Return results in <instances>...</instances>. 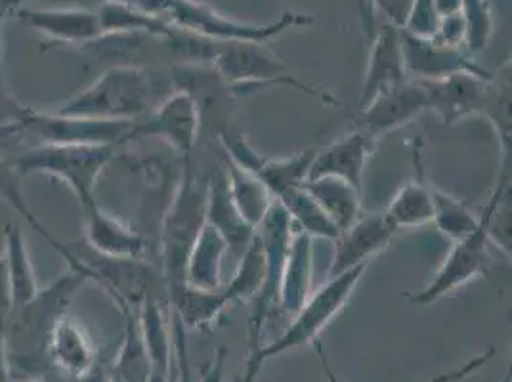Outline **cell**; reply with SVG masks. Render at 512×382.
Instances as JSON below:
<instances>
[{"label":"cell","mask_w":512,"mask_h":382,"mask_svg":"<svg viewBox=\"0 0 512 382\" xmlns=\"http://www.w3.org/2000/svg\"><path fill=\"white\" fill-rule=\"evenodd\" d=\"M88 283L85 274L69 268L48 287L12 314L4 323V346L14 373H35L48 361V340L56 321L65 316L71 300Z\"/></svg>","instance_id":"cell-1"},{"label":"cell","mask_w":512,"mask_h":382,"mask_svg":"<svg viewBox=\"0 0 512 382\" xmlns=\"http://www.w3.org/2000/svg\"><path fill=\"white\" fill-rule=\"evenodd\" d=\"M369 266L371 264H362L350 272L329 277V281L323 283L320 289L314 291L304 302V306L293 316L291 325L285 329V333L278 340L266 346L262 344L253 352H249L243 382H256V377L266 361L281 354H287L291 350H299L302 346H308L318 339L321 331L346 308L356 287L367 274Z\"/></svg>","instance_id":"cell-2"},{"label":"cell","mask_w":512,"mask_h":382,"mask_svg":"<svg viewBox=\"0 0 512 382\" xmlns=\"http://www.w3.org/2000/svg\"><path fill=\"white\" fill-rule=\"evenodd\" d=\"M205 203L207 178L203 182L197 178L188 157L161 228V276L169 300L186 287V262L195 237L205 226Z\"/></svg>","instance_id":"cell-3"},{"label":"cell","mask_w":512,"mask_h":382,"mask_svg":"<svg viewBox=\"0 0 512 382\" xmlns=\"http://www.w3.org/2000/svg\"><path fill=\"white\" fill-rule=\"evenodd\" d=\"M153 79L146 67L113 65L71 96L56 113L98 121H140L151 111Z\"/></svg>","instance_id":"cell-4"},{"label":"cell","mask_w":512,"mask_h":382,"mask_svg":"<svg viewBox=\"0 0 512 382\" xmlns=\"http://www.w3.org/2000/svg\"><path fill=\"white\" fill-rule=\"evenodd\" d=\"M214 69L224 83L241 98L256 88L287 86L302 94L316 98L323 104L337 106V100L321 86L306 85L291 71V67L278 58L266 44L220 43Z\"/></svg>","instance_id":"cell-5"},{"label":"cell","mask_w":512,"mask_h":382,"mask_svg":"<svg viewBox=\"0 0 512 382\" xmlns=\"http://www.w3.org/2000/svg\"><path fill=\"white\" fill-rule=\"evenodd\" d=\"M117 151L119 146H37L10 161L23 176L43 174L64 182L77 197L79 207H86L96 201L98 180Z\"/></svg>","instance_id":"cell-6"},{"label":"cell","mask_w":512,"mask_h":382,"mask_svg":"<svg viewBox=\"0 0 512 382\" xmlns=\"http://www.w3.org/2000/svg\"><path fill=\"white\" fill-rule=\"evenodd\" d=\"M67 245L73 256L67 268L83 272L88 283L102 287L125 316L138 314L148 298L157 297V283L163 276L146 258H113L92 251L86 243Z\"/></svg>","instance_id":"cell-7"},{"label":"cell","mask_w":512,"mask_h":382,"mask_svg":"<svg viewBox=\"0 0 512 382\" xmlns=\"http://www.w3.org/2000/svg\"><path fill=\"white\" fill-rule=\"evenodd\" d=\"M167 20L174 27L211 39L214 43L266 44L291 29L312 25L314 16L285 10L276 22L247 23L232 20L199 0H172Z\"/></svg>","instance_id":"cell-8"},{"label":"cell","mask_w":512,"mask_h":382,"mask_svg":"<svg viewBox=\"0 0 512 382\" xmlns=\"http://www.w3.org/2000/svg\"><path fill=\"white\" fill-rule=\"evenodd\" d=\"M29 149L37 146H125L132 121H98L29 107L22 121Z\"/></svg>","instance_id":"cell-9"},{"label":"cell","mask_w":512,"mask_h":382,"mask_svg":"<svg viewBox=\"0 0 512 382\" xmlns=\"http://www.w3.org/2000/svg\"><path fill=\"white\" fill-rule=\"evenodd\" d=\"M293 222L285 209L274 201L270 213L262 220V224L256 228V234L260 237L264 258H266V279L256 297L251 300V318H249V344L251 352L262 344V331L272 312L278 308L279 283L281 272L285 264V256L289 251V243L293 237Z\"/></svg>","instance_id":"cell-10"},{"label":"cell","mask_w":512,"mask_h":382,"mask_svg":"<svg viewBox=\"0 0 512 382\" xmlns=\"http://www.w3.org/2000/svg\"><path fill=\"white\" fill-rule=\"evenodd\" d=\"M490 239L486 214L480 213V226L469 237L451 243V251L444 258L438 272L427 287L419 293L407 295L413 306H430L440 298L455 293L476 277H488L491 270Z\"/></svg>","instance_id":"cell-11"},{"label":"cell","mask_w":512,"mask_h":382,"mask_svg":"<svg viewBox=\"0 0 512 382\" xmlns=\"http://www.w3.org/2000/svg\"><path fill=\"white\" fill-rule=\"evenodd\" d=\"M218 140H220L222 153L230 161H234L237 167L247 170L249 174L255 176L256 180H260L264 188L272 193L274 199H279L287 191L306 184L310 165L316 153L314 149H308L291 157L272 159L262 155L258 149L251 146V142L243 134L235 132L232 128L226 130Z\"/></svg>","instance_id":"cell-12"},{"label":"cell","mask_w":512,"mask_h":382,"mask_svg":"<svg viewBox=\"0 0 512 382\" xmlns=\"http://www.w3.org/2000/svg\"><path fill=\"white\" fill-rule=\"evenodd\" d=\"M201 136V115L192 96L184 90H172L161 104L153 107L142 121H134L125 144L159 138L167 142L176 153L186 159L192 157L193 149Z\"/></svg>","instance_id":"cell-13"},{"label":"cell","mask_w":512,"mask_h":382,"mask_svg":"<svg viewBox=\"0 0 512 382\" xmlns=\"http://www.w3.org/2000/svg\"><path fill=\"white\" fill-rule=\"evenodd\" d=\"M428 111L425 83L407 79L406 83L386 90L369 104L358 107L354 128L379 142L383 136L407 127Z\"/></svg>","instance_id":"cell-14"},{"label":"cell","mask_w":512,"mask_h":382,"mask_svg":"<svg viewBox=\"0 0 512 382\" xmlns=\"http://www.w3.org/2000/svg\"><path fill=\"white\" fill-rule=\"evenodd\" d=\"M396 228L384 213L360 214L348 228H344L333 241V262L329 277L354 270L356 266L371 264L392 243Z\"/></svg>","instance_id":"cell-15"},{"label":"cell","mask_w":512,"mask_h":382,"mask_svg":"<svg viewBox=\"0 0 512 382\" xmlns=\"http://www.w3.org/2000/svg\"><path fill=\"white\" fill-rule=\"evenodd\" d=\"M407 77L413 81H440L455 73H474L490 77L482 65L472 60L467 50L449 48L432 39L413 37L400 29Z\"/></svg>","instance_id":"cell-16"},{"label":"cell","mask_w":512,"mask_h":382,"mask_svg":"<svg viewBox=\"0 0 512 382\" xmlns=\"http://www.w3.org/2000/svg\"><path fill=\"white\" fill-rule=\"evenodd\" d=\"M16 16L25 27L41 33L50 48L56 44L86 46L102 37L98 12L88 8H23Z\"/></svg>","instance_id":"cell-17"},{"label":"cell","mask_w":512,"mask_h":382,"mask_svg":"<svg viewBox=\"0 0 512 382\" xmlns=\"http://www.w3.org/2000/svg\"><path fill=\"white\" fill-rule=\"evenodd\" d=\"M490 77L455 73L440 81H421L427 88L428 111L444 125H455L476 115L480 117Z\"/></svg>","instance_id":"cell-18"},{"label":"cell","mask_w":512,"mask_h":382,"mask_svg":"<svg viewBox=\"0 0 512 382\" xmlns=\"http://www.w3.org/2000/svg\"><path fill=\"white\" fill-rule=\"evenodd\" d=\"M85 220V243L96 253L113 258H146L148 237L117 218L98 201L81 207Z\"/></svg>","instance_id":"cell-19"},{"label":"cell","mask_w":512,"mask_h":382,"mask_svg":"<svg viewBox=\"0 0 512 382\" xmlns=\"http://www.w3.org/2000/svg\"><path fill=\"white\" fill-rule=\"evenodd\" d=\"M407 79L400 29L392 23H384L371 41L358 107L369 104L386 90L406 83Z\"/></svg>","instance_id":"cell-20"},{"label":"cell","mask_w":512,"mask_h":382,"mask_svg":"<svg viewBox=\"0 0 512 382\" xmlns=\"http://www.w3.org/2000/svg\"><path fill=\"white\" fill-rule=\"evenodd\" d=\"M377 144L379 142L371 140L367 134L352 128L341 138L333 140L327 148L314 153L308 178L333 176L362 190L363 172Z\"/></svg>","instance_id":"cell-21"},{"label":"cell","mask_w":512,"mask_h":382,"mask_svg":"<svg viewBox=\"0 0 512 382\" xmlns=\"http://www.w3.org/2000/svg\"><path fill=\"white\" fill-rule=\"evenodd\" d=\"M205 222L224 237L228 249L235 253V256L241 255L255 237V228L243 220V216L235 207L224 167L214 170L207 176Z\"/></svg>","instance_id":"cell-22"},{"label":"cell","mask_w":512,"mask_h":382,"mask_svg":"<svg viewBox=\"0 0 512 382\" xmlns=\"http://www.w3.org/2000/svg\"><path fill=\"white\" fill-rule=\"evenodd\" d=\"M312 277H314V239L295 228L289 243V251L285 256L281 283H279L278 308L283 314L295 316L304 306V302L314 293Z\"/></svg>","instance_id":"cell-23"},{"label":"cell","mask_w":512,"mask_h":382,"mask_svg":"<svg viewBox=\"0 0 512 382\" xmlns=\"http://www.w3.org/2000/svg\"><path fill=\"white\" fill-rule=\"evenodd\" d=\"M48 361L75 379H86L96 367V348L85 327L67 314L56 321L48 340Z\"/></svg>","instance_id":"cell-24"},{"label":"cell","mask_w":512,"mask_h":382,"mask_svg":"<svg viewBox=\"0 0 512 382\" xmlns=\"http://www.w3.org/2000/svg\"><path fill=\"white\" fill-rule=\"evenodd\" d=\"M415 167L417 174L396 191V195L392 197L384 211V216L396 230L423 228L427 224H432V186L428 184L423 174L419 155H415Z\"/></svg>","instance_id":"cell-25"},{"label":"cell","mask_w":512,"mask_h":382,"mask_svg":"<svg viewBox=\"0 0 512 382\" xmlns=\"http://www.w3.org/2000/svg\"><path fill=\"white\" fill-rule=\"evenodd\" d=\"M224 237L205 222L193 241L192 251L186 262V285L201 291H216L222 283V262L228 253Z\"/></svg>","instance_id":"cell-26"},{"label":"cell","mask_w":512,"mask_h":382,"mask_svg":"<svg viewBox=\"0 0 512 382\" xmlns=\"http://www.w3.org/2000/svg\"><path fill=\"white\" fill-rule=\"evenodd\" d=\"M4 260L10 279L12 293V310H18L39 293V281L35 274V266L29 255L27 239L23 235L22 226L10 222L4 226ZM12 314V312H10Z\"/></svg>","instance_id":"cell-27"},{"label":"cell","mask_w":512,"mask_h":382,"mask_svg":"<svg viewBox=\"0 0 512 382\" xmlns=\"http://www.w3.org/2000/svg\"><path fill=\"white\" fill-rule=\"evenodd\" d=\"M480 117L488 119L501 146V172L511 174V62L491 73Z\"/></svg>","instance_id":"cell-28"},{"label":"cell","mask_w":512,"mask_h":382,"mask_svg":"<svg viewBox=\"0 0 512 382\" xmlns=\"http://www.w3.org/2000/svg\"><path fill=\"white\" fill-rule=\"evenodd\" d=\"M304 188L316 199V203L331 218L339 232L348 228L362 214V190L341 178H308Z\"/></svg>","instance_id":"cell-29"},{"label":"cell","mask_w":512,"mask_h":382,"mask_svg":"<svg viewBox=\"0 0 512 382\" xmlns=\"http://www.w3.org/2000/svg\"><path fill=\"white\" fill-rule=\"evenodd\" d=\"M222 159H224L222 167L228 178V188H230L235 207L243 216V220L256 230L266 218V214L270 213L276 199L253 174L237 167L234 161H230L224 153H222Z\"/></svg>","instance_id":"cell-30"},{"label":"cell","mask_w":512,"mask_h":382,"mask_svg":"<svg viewBox=\"0 0 512 382\" xmlns=\"http://www.w3.org/2000/svg\"><path fill=\"white\" fill-rule=\"evenodd\" d=\"M23 178L25 176L20 170L16 169V165L10 159L0 157V201H4L14 213L20 214V218L35 230V234L41 235L44 241L58 255L62 256L67 264H71L73 256L69 251V245L52 234L39 220V216L33 213V209L29 207V203L25 199V193H23Z\"/></svg>","instance_id":"cell-31"},{"label":"cell","mask_w":512,"mask_h":382,"mask_svg":"<svg viewBox=\"0 0 512 382\" xmlns=\"http://www.w3.org/2000/svg\"><path fill=\"white\" fill-rule=\"evenodd\" d=\"M169 302H171L174 319L184 329H195V331L211 327L214 321L222 316V312L228 306H232L222 287L216 291H201L186 285Z\"/></svg>","instance_id":"cell-32"},{"label":"cell","mask_w":512,"mask_h":382,"mask_svg":"<svg viewBox=\"0 0 512 382\" xmlns=\"http://www.w3.org/2000/svg\"><path fill=\"white\" fill-rule=\"evenodd\" d=\"M96 12L102 27V37L104 35H144V37L161 41L171 33L172 25L167 18L138 12L115 0H106Z\"/></svg>","instance_id":"cell-33"},{"label":"cell","mask_w":512,"mask_h":382,"mask_svg":"<svg viewBox=\"0 0 512 382\" xmlns=\"http://www.w3.org/2000/svg\"><path fill=\"white\" fill-rule=\"evenodd\" d=\"M276 201L285 209V213L289 214L293 226L300 232L310 235L312 239H327L331 243L337 239L339 235L337 226L331 222L327 214L323 213L316 199L306 191L304 186L287 191Z\"/></svg>","instance_id":"cell-34"},{"label":"cell","mask_w":512,"mask_h":382,"mask_svg":"<svg viewBox=\"0 0 512 382\" xmlns=\"http://www.w3.org/2000/svg\"><path fill=\"white\" fill-rule=\"evenodd\" d=\"M237 270L234 277L222 285L230 304L237 302H251L264 285L266 279V258L260 243V237L255 234L247 249L237 256Z\"/></svg>","instance_id":"cell-35"},{"label":"cell","mask_w":512,"mask_h":382,"mask_svg":"<svg viewBox=\"0 0 512 382\" xmlns=\"http://www.w3.org/2000/svg\"><path fill=\"white\" fill-rule=\"evenodd\" d=\"M432 205V224L451 243L469 237L480 226V214L474 213L461 199L453 197L448 191L432 186Z\"/></svg>","instance_id":"cell-36"},{"label":"cell","mask_w":512,"mask_h":382,"mask_svg":"<svg viewBox=\"0 0 512 382\" xmlns=\"http://www.w3.org/2000/svg\"><path fill=\"white\" fill-rule=\"evenodd\" d=\"M125 318L127 335L113 365V375L128 382H148L151 375V360L138 325V314H130Z\"/></svg>","instance_id":"cell-37"},{"label":"cell","mask_w":512,"mask_h":382,"mask_svg":"<svg viewBox=\"0 0 512 382\" xmlns=\"http://www.w3.org/2000/svg\"><path fill=\"white\" fill-rule=\"evenodd\" d=\"M461 16L465 20V50L470 56L482 52L493 35V10L490 0H463Z\"/></svg>","instance_id":"cell-38"},{"label":"cell","mask_w":512,"mask_h":382,"mask_svg":"<svg viewBox=\"0 0 512 382\" xmlns=\"http://www.w3.org/2000/svg\"><path fill=\"white\" fill-rule=\"evenodd\" d=\"M440 25V16L436 14L432 0H415L402 31L421 39H434Z\"/></svg>","instance_id":"cell-39"},{"label":"cell","mask_w":512,"mask_h":382,"mask_svg":"<svg viewBox=\"0 0 512 382\" xmlns=\"http://www.w3.org/2000/svg\"><path fill=\"white\" fill-rule=\"evenodd\" d=\"M465 35H467L465 20H463L461 14H455V16H448V18L440 20L438 31H436L432 41L449 46V48H463L465 50Z\"/></svg>","instance_id":"cell-40"},{"label":"cell","mask_w":512,"mask_h":382,"mask_svg":"<svg viewBox=\"0 0 512 382\" xmlns=\"http://www.w3.org/2000/svg\"><path fill=\"white\" fill-rule=\"evenodd\" d=\"M29 111V106H23L22 102H18L4 86V75L0 71V127L8 125V123H18L25 117V113Z\"/></svg>","instance_id":"cell-41"},{"label":"cell","mask_w":512,"mask_h":382,"mask_svg":"<svg viewBox=\"0 0 512 382\" xmlns=\"http://www.w3.org/2000/svg\"><path fill=\"white\" fill-rule=\"evenodd\" d=\"M413 2L415 0H371V4L375 8H379L384 16H386L388 23H392L398 29L404 27L407 14H409Z\"/></svg>","instance_id":"cell-42"},{"label":"cell","mask_w":512,"mask_h":382,"mask_svg":"<svg viewBox=\"0 0 512 382\" xmlns=\"http://www.w3.org/2000/svg\"><path fill=\"white\" fill-rule=\"evenodd\" d=\"M493 354H495V350H488L486 354H480V356L472 358V360L467 361V363H463L461 367H457V369H453V371H449V373L440 375L438 382H459L463 381V379H467L476 369H480L482 365H486V361L490 360Z\"/></svg>","instance_id":"cell-43"},{"label":"cell","mask_w":512,"mask_h":382,"mask_svg":"<svg viewBox=\"0 0 512 382\" xmlns=\"http://www.w3.org/2000/svg\"><path fill=\"white\" fill-rule=\"evenodd\" d=\"M115 2L150 16H159V18H167L172 4V0H115Z\"/></svg>","instance_id":"cell-44"},{"label":"cell","mask_w":512,"mask_h":382,"mask_svg":"<svg viewBox=\"0 0 512 382\" xmlns=\"http://www.w3.org/2000/svg\"><path fill=\"white\" fill-rule=\"evenodd\" d=\"M12 312V293H10V279L6 270V260L0 256V325L4 327L6 319Z\"/></svg>","instance_id":"cell-45"},{"label":"cell","mask_w":512,"mask_h":382,"mask_svg":"<svg viewBox=\"0 0 512 382\" xmlns=\"http://www.w3.org/2000/svg\"><path fill=\"white\" fill-rule=\"evenodd\" d=\"M432 6L436 10V14L442 18H448V16H455V14H461V6H463V0H432Z\"/></svg>","instance_id":"cell-46"},{"label":"cell","mask_w":512,"mask_h":382,"mask_svg":"<svg viewBox=\"0 0 512 382\" xmlns=\"http://www.w3.org/2000/svg\"><path fill=\"white\" fill-rule=\"evenodd\" d=\"M12 369H10V361L6 354V346H4V327L0 325V382H12Z\"/></svg>","instance_id":"cell-47"},{"label":"cell","mask_w":512,"mask_h":382,"mask_svg":"<svg viewBox=\"0 0 512 382\" xmlns=\"http://www.w3.org/2000/svg\"><path fill=\"white\" fill-rule=\"evenodd\" d=\"M318 356H320L321 367H323V371H325V375H327V381L329 382H339L337 381V377H335V373H333V369H331V365H329V361L325 358V354H323V348H321L320 344H318ZM440 379V375L438 377H434V379H430V381L425 382H438Z\"/></svg>","instance_id":"cell-48"},{"label":"cell","mask_w":512,"mask_h":382,"mask_svg":"<svg viewBox=\"0 0 512 382\" xmlns=\"http://www.w3.org/2000/svg\"><path fill=\"white\" fill-rule=\"evenodd\" d=\"M16 8H20V0H0V25Z\"/></svg>","instance_id":"cell-49"},{"label":"cell","mask_w":512,"mask_h":382,"mask_svg":"<svg viewBox=\"0 0 512 382\" xmlns=\"http://www.w3.org/2000/svg\"><path fill=\"white\" fill-rule=\"evenodd\" d=\"M22 382H44L43 377H29V379H25Z\"/></svg>","instance_id":"cell-50"},{"label":"cell","mask_w":512,"mask_h":382,"mask_svg":"<svg viewBox=\"0 0 512 382\" xmlns=\"http://www.w3.org/2000/svg\"><path fill=\"white\" fill-rule=\"evenodd\" d=\"M107 382H128L125 379H121V377H117V375H111V379Z\"/></svg>","instance_id":"cell-51"},{"label":"cell","mask_w":512,"mask_h":382,"mask_svg":"<svg viewBox=\"0 0 512 382\" xmlns=\"http://www.w3.org/2000/svg\"><path fill=\"white\" fill-rule=\"evenodd\" d=\"M501 382H512L511 381V371H509V373H507V377H505V379H503V381Z\"/></svg>","instance_id":"cell-52"},{"label":"cell","mask_w":512,"mask_h":382,"mask_svg":"<svg viewBox=\"0 0 512 382\" xmlns=\"http://www.w3.org/2000/svg\"><path fill=\"white\" fill-rule=\"evenodd\" d=\"M0 71H2V46H0Z\"/></svg>","instance_id":"cell-53"},{"label":"cell","mask_w":512,"mask_h":382,"mask_svg":"<svg viewBox=\"0 0 512 382\" xmlns=\"http://www.w3.org/2000/svg\"><path fill=\"white\" fill-rule=\"evenodd\" d=\"M12 382H20V381H16V379H12Z\"/></svg>","instance_id":"cell-54"}]
</instances>
